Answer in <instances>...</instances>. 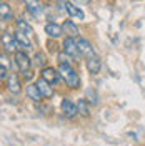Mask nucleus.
<instances>
[{
	"instance_id": "9",
	"label": "nucleus",
	"mask_w": 145,
	"mask_h": 146,
	"mask_svg": "<svg viewBox=\"0 0 145 146\" xmlns=\"http://www.w3.org/2000/svg\"><path fill=\"white\" fill-rule=\"evenodd\" d=\"M23 3H25V7H27V10L34 15V17H38L40 13H42V10H44V7H42V2L40 0H23Z\"/></svg>"
},
{
	"instance_id": "8",
	"label": "nucleus",
	"mask_w": 145,
	"mask_h": 146,
	"mask_svg": "<svg viewBox=\"0 0 145 146\" xmlns=\"http://www.w3.org/2000/svg\"><path fill=\"white\" fill-rule=\"evenodd\" d=\"M45 33L50 38H60V36L64 35V28H62V25H57L54 22H48L45 25Z\"/></svg>"
},
{
	"instance_id": "10",
	"label": "nucleus",
	"mask_w": 145,
	"mask_h": 146,
	"mask_svg": "<svg viewBox=\"0 0 145 146\" xmlns=\"http://www.w3.org/2000/svg\"><path fill=\"white\" fill-rule=\"evenodd\" d=\"M77 43H79V50H80L82 56L90 58V56H93V55H95L93 48H92V45L87 42V40H85V38H79V40H77Z\"/></svg>"
},
{
	"instance_id": "25",
	"label": "nucleus",
	"mask_w": 145,
	"mask_h": 146,
	"mask_svg": "<svg viewBox=\"0 0 145 146\" xmlns=\"http://www.w3.org/2000/svg\"><path fill=\"white\" fill-rule=\"evenodd\" d=\"M73 3H87L89 0H72Z\"/></svg>"
},
{
	"instance_id": "16",
	"label": "nucleus",
	"mask_w": 145,
	"mask_h": 146,
	"mask_svg": "<svg viewBox=\"0 0 145 146\" xmlns=\"http://www.w3.org/2000/svg\"><path fill=\"white\" fill-rule=\"evenodd\" d=\"M67 13H68L73 20H83V18H85V13H83L77 5H73L72 2H67Z\"/></svg>"
},
{
	"instance_id": "24",
	"label": "nucleus",
	"mask_w": 145,
	"mask_h": 146,
	"mask_svg": "<svg viewBox=\"0 0 145 146\" xmlns=\"http://www.w3.org/2000/svg\"><path fill=\"white\" fill-rule=\"evenodd\" d=\"M0 60H2V66H7L9 68V58H7V55L2 53L0 55Z\"/></svg>"
},
{
	"instance_id": "11",
	"label": "nucleus",
	"mask_w": 145,
	"mask_h": 146,
	"mask_svg": "<svg viewBox=\"0 0 145 146\" xmlns=\"http://www.w3.org/2000/svg\"><path fill=\"white\" fill-rule=\"evenodd\" d=\"M87 70H89V73H92V75L100 73V70H102V62H100V58L97 55L87 58Z\"/></svg>"
},
{
	"instance_id": "17",
	"label": "nucleus",
	"mask_w": 145,
	"mask_h": 146,
	"mask_svg": "<svg viewBox=\"0 0 145 146\" xmlns=\"http://www.w3.org/2000/svg\"><path fill=\"white\" fill-rule=\"evenodd\" d=\"M0 18H2L3 23H7V22L12 20V9H10V5L7 2H2L0 3Z\"/></svg>"
},
{
	"instance_id": "1",
	"label": "nucleus",
	"mask_w": 145,
	"mask_h": 146,
	"mask_svg": "<svg viewBox=\"0 0 145 146\" xmlns=\"http://www.w3.org/2000/svg\"><path fill=\"white\" fill-rule=\"evenodd\" d=\"M58 73H60V78H64V82L70 88H79L80 86V78H79L77 72L72 68V65L58 63Z\"/></svg>"
},
{
	"instance_id": "22",
	"label": "nucleus",
	"mask_w": 145,
	"mask_h": 146,
	"mask_svg": "<svg viewBox=\"0 0 145 146\" xmlns=\"http://www.w3.org/2000/svg\"><path fill=\"white\" fill-rule=\"evenodd\" d=\"M35 63H34V66H44V55L42 53H37L35 55Z\"/></svg>"
},
{
	"instance_id": "12",
	"label": "nucleus",
	"mask_w": 145,
	"mask_h": 146,
	"mask_svg": "<svg viewBox=\"0 0 145 146\" xmlns=\"http://www.w3.org/2000/svg\"><path fill=\"white\" fill-rule=\"evenodd\" d=\"M25 93H27L28 100H32V101H40L44 98V95L40 93L38 86H37V83H30L27 88H25Z\"/></svg>"
},
{
	"instance_id": "19",
	"label": "nucleus",
	"mask_w": 145,
	"mask_h": 146,
	"mask_svg": "<svg viewBox=\"0 0 145 146\" xmlns=\"http://www.w3.org/2000/svg\"><path fill=\"white\" fill-rule=\"evenodd\" d=\"M77 108H79V115H82V116H87L89 115V105L85 103V100L77 101Z\"/></svg>"
},
{
	"instance_id": "4",
	"label": "nucleus",
	"mask_w": 145,
	"mask_h": 146,
	"mask_svg": "<svg viewBox=\"0 0 145 146\" xmlns=\"http://www.w3.org/2000/svg\"><path fill=\"white\" fill-rule=\"evenodd\" d=\"M2 46L7 53H12V52H17V40H15V35H10L7 32L2 33Z\"/></svg>"
},
{
	"instance_id": "21",
	"label": "nucleus",
	"mask_w": 145,
	"mask_h": 146,
	"mask_svg": "<svg viewBox=\"0 0 145 146\" xmlns=\"http://www.w3.org/2000/svg\"><path fill=\"white\" fill-rule=\"evenodd\" d=\"M85 96H87L89 103H92V105H97V100H99V96H97V93H95L93 90H87Z\"/></svg>"
},
{
	"instance_id": "14",
	"label": "nucleus",
	"mask_w": 145,
	"mask_h": 146,
	"mask_svg": "<svg viewBox=\"0 0 145 146\" xmlns=\"http://www.w3.org/2000/svg\"><path fill=\"white\" fill-rule=\"evenodd\" d=\"M40 75H42V78H45L47 82L52 83V85H57L58 80H60V78H58V73L55 72L54 68H50V66L42 68V73H40Z\"/></svg>"
},
{
	"instance_id": "23",
	"label": "nucleus",
	"mask_w": 145,
	"mask_h": 146,
	"mask_svg": "<svg viewBox=\"0 0 145 146\" xmlns=\"http://www.w3.org/2000/svg\"><path fill=\"white\" fill-rule=\"evenodd\" d=\"M7 70H9L7 66H0V78H2V82H5V80L9 78V76H7Z\"/></svg>"
},
{
	"instance_id": "15",
	"label": "nucleus",
	"mask_w": 145,
	"mask_h": 146,
	"mask_svg": "<svg viewBox=\"0 0 145 146\" xmlns=\"http://www.w3.org/2000/svg\"><path fill=\"white\" fill-rule=\"evenodd\" d=\"M62 28H64V35L67 36H79V27L73 23V20H65L62 23Z\"/></svg>"
},
{
	"instance_id": "2",
	"label": "nucleus",
	"mask_w": 145,
	"mask_h": 146,
	"mask_svg": "<svg viewBox=\"0 0 145 146\" xmlns=\"http://www.w3.org/2000/svg\"><path fill=\"white\" fill-rule=\"evenodd\" d=\"M15 65L20 70V73L23 75L25 80H30L32 78V60L25 52H15Z\"/></svg>"
},
{
	"instance_id": "13",
	"label": "nucleus",
	"mask_w": 145,
	"mask_h": 146,
	"mask_svg": "<svg viewBox=\"0 0 145 146\" xmlns=\"http://www.w3.org/2000/svg\"><path fill=\"white\" fill-rule=\"evenodd\" d=\"M15 40H17V45H20V48H23V50H30V48H32L30 36L25 35V33H23V32H20V30L15 32Z\"/></svg>"
},
{
	"instance_id": "20",
	"label": "nucleus",
	"mask_w": 145,
	"mask_h": 146,
	"mask_svg": "<svg viewBox=\"0 0 145 146\" xmlns=\"http://www.w3.org/2000/svg\"><path fill=\"white\" fill-rule=\"evenodd\" d=\"M70 58H72V56L64 52V53H58V56H57V62H58V63H65V65H72V60H70Z\"/></svg>"
},
{
	"instance_id": "6",
	"label": "nucleus",
	"mask_w": 145,
	"mask_h": 146,
	"mask_svg": "<svg viewBox=\"0 0 145 146\" xmlns=\"http://www.w3.org/2000/svg\"><path fill=\"white\" fill-rule=\"evenodd\" d=\"M62 113H64L67 118H75L79 115V108H77V103H73L72 100L65 98L62 101Z\"/></svg>"
},
{
	"instance_id": "18",
	"label": "nucleus",
	"mask_w": 145,
	"mask_h": 146,
	"mask_svg": "<svg viewBox=\"0 0 145 146\" xmlns=\"http://www.w3.org/2000/svg\"><path fill=\"white\" fill-rule=\"evenodd\" d=\"M15 25H17V30L23 32L25 35H28V36H32V35H34V28L30 27V25H28V23L25 22V20H20V18H18Z\"/></svg>"
},
{
	"instance_id": "5",
	"label": "nucleus",
	"mask_w": 145,
	"mask_h": 146,
	"mask_svg": "<svg viewBox=\"0 0 145 146\" xmlns=\"http://www.w3.org/2000/svg\"><path fill=\"white\" fill-rule=\"evenodd\" d=\"M7 90L12 93V95H18L20 90H22V82H20V76L15 75V73H10L9 78H7Z\"/></svg>"
},
{
	"instance_id": "7",
	"label": "nucleus",
	"mask_w": 145,
	"mask_h": 146,
	"mask_svg": "<svg viewBox=\"0 0 145 146\" xmlns=\"http://www.w3.org/2000/svg\"><path fill=\"white\" fill-rule=\"evenodd\" d=\"M37 86H38L40 93L44 95V98H52V96H54L52 83H48L45 78H42V76H40V80H37Z\"/></svg>"
},
{
	"instance_id": "3",
	"label": "nucleus",
	"mask_w": 145,
	"mask_h": 146,
	"mask_svg": "<svg viewBox=\"0 0 145 146\" xmlns=\"http://www.w3.org/2000/svg\"><path fill=\"white\" fill-rule=\"evenodd\" d=\"M64 52L70 55L75 62H77V60L82 56L80 50H79V43H77L75 36H67V38L64 40Z\"/></svg>"
}]
</instances>
